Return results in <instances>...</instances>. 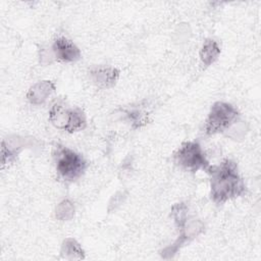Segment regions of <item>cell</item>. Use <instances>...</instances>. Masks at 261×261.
Instances as JSON below:
<instances>
[{
	"label": "cell",
	"instance_id": "30bf717a",
	"mask_svg": "<svg viewBox=\"0 0 261 261\" xmlns=\"http://www.w3.org/2000/svg\"><path fill=\"white\" fill-rule=\"evenodd\" d=\"M56 85L54 82L44 80L34 84L27 93V99L32 105H42L55 93Z\"/></svg>",
	"mask_w": 261,
	"mask_h": 261
},
{
	"label": "cell",
	"instance_id": "5b68a950",
	"mask_svg": "<svg viewBox=\"0 0 261 261\" xmlns=\"http://www.w3.org/2000/svg\"><path fill=\"white\" fill-rule=\"evenodd\" d=\"M174 163L184 170L207 172L211 167L206 154L198 141L184 142L173 154Z\"/></svg>",
	"mask_w": 261,
	"mask_h": 261
},
{
	"label": "cell",
	"instance_id": "9c48e42d",
	"mask_svg": "<svg viewBox=\"0 0 261 261\" xmlns=\"http://www.w3.org/2000/svg\"><path fill=\"white\" fill-rule=\"evenodd\" d=\"M89 75L94 85L102 89L113 87L120 75V71L112 66H95L90 69Z\"/></svg>",
	"mask_w": 261,
	"mask_h": 261
},
{
	"label": "cell",
	"instance_id": "277c9868",
	"mask_svg": "<svg viewBox=\"0 0 261 261\" xmlns=\"http://www.w3.org/2000/svg\"><path fill=\"white\" fill-rule=\"evenodd\" d=\"M239 119L240 113L233 105L227 102L217 101L209 110L203 132L206 136L224 135Z\"/></svg>",
	"mask_w": 261,
	"mask_h": 261
},
{
	"label": "cell",
	"instance_id": "6da1fadb",
	"mask_svg": "<svg viewBox=\"0 0 261 261\" xmlns=\"http://www.w3.org/2000/svg\"><path fill=\"white\" fill-rule=\"evenodd\" d=\"M207 173L209 174L210 198L215 204H223L246 193L245 181L233 160L226 158L216 165H211Z\"/></svg>",
	"mask_w": 261,
	"mask_h": 261
},
{
	"label": "cell",
	"instance_id": "8992f818",
	"mask_svg": "<svg viewBox=\"0 0 261 261\" xmlns=\"http://www.w3.org/2000/svg\"><path fill=\"white\" fill-rule=\"evenodd\" d=\"M205 229L204 223L200 219H191L188 220L185 226L179 229V236L177 240L171 244L170 246L166 247L162 252L161 256L163 258H171L176 254V252L187 243L191 242L199 234H201Z\"/></svg>",
	"mask_w": 261,
	"mask_h": 261
},
{
	"label": "cell",
	"instance_id": "3957f363",
	"mask_svg": "<svg viewBox=\"0 0 261 261\" xmlns=\"http://www.w3.org/2000/svg\"><path fill=\"white\" fill-rule=\"evenodd\" d=\"M53 158L58 176L67 182L75 181L82 177L88 166L82 154L59 144L54 148Z\"/></svg>",
	"mask_w": 261,
	"mask_h": 261
},
{
	"label": "cell",
	"instance_id": "4fadbf2b",
	"mask_svg": "<svg viewBox=\"0 0 261 261\" xmlns=\"http://www.w3.org/2000/svg\"><path fill=\"white\" fill-rule=\"evenodd\" d=\"M74 212L75 208L73 203L69 199H63L55 208V217L60 221H68L72 219Z\"/></svg>",
	"mask_w": 261,
	"mask_h": 261
},
{
	"label": "cell",
	"instance_id": "52a82bcc",
	"mask_svg": "<svg viewBox=\"0 0 261 261\" xmlns=\"http://www.w3.org/2000/svg\"><path fill=\"white\" fill-rule=\"evenodd\" d=\"M51 49L55 60L64 63L75 62L82 56L80 48L65 37L56 38L51 45Z\"/></svg>",
	"mask_w": 261,
	"mask_h": 261
},
{
	"label": "cell",
	"instance_id": "7c38bea8",
	"mask_svg": "<svg viewBox=\"0 0 261 261\" xmlns=\"http://www.w3.org/2000/svg\"><path fill=\"white\" fill-rule=\"evenodd\" d=\"M60 257L66 260H81L85 258V251L76 240L66 238L61 244Z\"/></svg>",
	"mask_w": 261,
	"mask_h": 261
},
{
	"label": "cell",
	"instance_id": "8fae6325",
	"mask_svg": "<svg viewBox=\"0 0 261 261\" xmlns=\"http://www.w3.org/2000/svg\"><path fill=\"white\" fill-rule=\"evenodd\" d=\"M221 49L219 44L214 39H206L200 49V60L204 67H209L212 65L219 57Z\"/></svg>",
	"mask_w": 261,
	"mask_h": 261
},
{
	"label": "cell",
	"instance_id": "ba28073f",
	"mask_svg": "<svg viewBox=\"0 0 261 261\" xmlns=\"http://www.w3.org/2000/svg\"><path fill=\"white\" fill-rule=\"evenodd\" d=\"M32 144V140L19 136H10L1 143V163L2 167L15 160L17 155Z\"/></svg>",
	"mask_w": 261,
	"mask_h": 261
},
{
	"label": "cell",
	"instance_id": "5bb4252c",
	"mask_svg": "<svg viewBox=\"0 0 261 261\" xmlns=\"http://www.w3.org/2000/svg\"><path fill=\"white\" fill-rule=\"evenodd\" d=\"M188 210L187 204L182 202L176 203L171 207V216L178 230L181 229L188 221Z\"/></svg>",
	"mask_w": 261,
	"mask_h": 261
},
{
	"label": "cell",
	"instance_id": "9a60e30c",
	"mask_svg": "<svg viewBox=\"0 0 261 261\" xmlns=\"http://www.w3.org/2000/svg\"><path fill=\"white\" fill-rule=\"evenodd\" d=\"M55 60L51 46L50 47H44L40 50V62L42 64H50Z\"/></svg>",
	"mask_w": 261,
	"mask_h": 261
},
{
	"label": "cell",
	"instance_id": "7a4b0ae2",
	"mask_svg": "<svg viewBox=\"0 0 261 261\" xmlns=\"http://www.w3.org/2000/svg\"><path fill=\"white\" fill-rule=\"evenodd\" d=\"M49 120L56 128L69 134L83 130L87 126L85 112L80 107L68 105L62 99L55 101L50 107Z\"/></svg>",
	"mask_w": 261,
	"mask_h": 261
}]
</instances>
